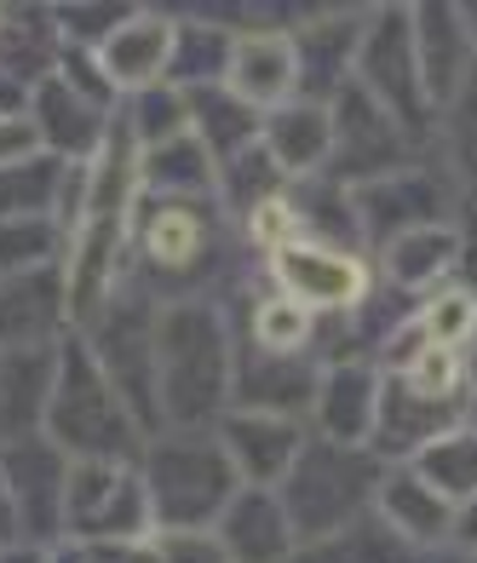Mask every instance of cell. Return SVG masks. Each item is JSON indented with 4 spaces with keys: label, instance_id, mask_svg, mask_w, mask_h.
<instances>
[{
    "label": "cell",
    "instance_id": "cell-4",
    "mask_svg": "<svg viewBox=\"0 0 477 563\" xmlns=\"http://www.w3.org/2000/svg\"><path fill=\"white\" fill-rule=\"evenodd\" d=\"M138 472L149 489L156 529H213L242 489L219 431H156L144 443Z\"/></svg>",
    "mask_w": 477,
    "mask_h": 563
},
{
    "label": "cell",
    "instance_id": "cell-44",
    "mask_svg": "<svg viewBox=\"0 0 477 563\" xmlns=\"http://www.w3.org/2000/svg\"><path fill=\"white\" fill-rule=\"evenodd\" d=\"M466 415H472V426H477V340L466 345Z\"/></svg>",
    "mask_w": 477,
    "mask_h": 563
},
{
    "label": "cell",
    "instance_id": "cell-38",
    "mask_svg": "<svg viewBox=\"0 0 477 563\" xmlns=\"http://www.w3.org/2000/svg\"><path fill=\"white\" fill-rule=\"evenodd\" d=\"M414 328L425 334V345H443V351H466L477 340V299L466 288H437L414 305Z\"/></svg>",
    "mask_w": 477,
    "mask_h": 563
},
{
    "label": "cell",
    "instance_id": "cell-12",
    "mask_svg": "<svg viewBox=\"0 0 477 563\" xmlns=\"http://www.w3.org/2000/svg\"><path fill=\"white\" fill-rule=\"evenodd\" d=\"M329 110H334V162H329L334 185L357 190V185L386 178V173H403V167L425 162V150H420L380 104H374L357 81H351Z\"/></svg>",
    "mask_w": 477,
    "mask_h": 563
},
{
    "label": "cell",
    "instance_id": "cell-43",
    "mask_svg": "<svg viewBox=\"0 0 477 563\" xmlns=\"http://www.w3.org/2000/svg\"><path fill=\"white\" fill-rule=\"evenodd\" d=\"M414 563H477V552H466V547H432V552H414Z\"/></svg>",
    "mask_w": 477,
    "mask_h": 563
},
{
    "label": "cell",
    "instance_id": "cell-6",
    "mask_svg": "<svg viewBox=\"0 0 477 563\" xmlns=\"http://www.w3.org/2000/svg\"><path fill=\"white\" fill-rule=\"evenodd\" d=\"M374 104H380L403 133L432 156V139H437V110L425 98L420 81V58H414V18L409 7H368L363 23V41H357V69H351Z\"/></svg>",
    "mask_w": 477,
    "mask_h": 563
},
{
    "label": "cell",
    "instance_id": "cell-23",
    "mask_svg": "<svg viewBox=\"0 0 477 563\" xmlns=\"http://www.w3.org/2000/svg\"><path fill=\"white\" fill-rule=\"evenodd\" d=\"M374 511H380V523L409 552L455 547V500H443L414 466H386V483H380Z\"/></svg>",
    "mask_w": 477,
    "mask_h": 563
},
{
    "label": "cell",
    "instance_id": "cell-18",
    "mask_svg": "<svg viewBox=\"0 0 477 563\" xmlns=\"http://www.w3.org/2000/svg\"><path fill=\"white\" fill-rule=\"evenodd\" d=\"M213 431H219V443H224V454H231V466L247 489H282V477L293 472L299 449L311 443L306 420L254 415V408H231Z\"/></svg>",
    "mask_w": 477,
    "mask_h": 563
},
{
    "label": "cell",
    "instance_id": "cell-22",
    "mask_svg": "<svg viewBox=\"0 0 477 563\" xmlns=\"http://www.w3.org/2000/svg\"><path fill=\"white\" fill-rule=\"evenodd\" d=\"M167 64H173V12L167 7H138L104 46H98V69L110 75V87L121 98L162 87Z\"/></svg>",
    "mask_w": 477,
    "mask_h": 563
},
{
    "label": "cell",
    "instance_id": "cell-9",
    "mask_svg": "<svg viewBox=\"0 0 477 563\" xmlns=\"http://www.w3.org/2000/svg\"><path fill=\"white\" fill-rule=\"evenodd\" d=\"M265 276L270 288L306 305L317 322L329 317H357L363 305L374 299V260L357 247H340V242H317V236H293L282 247L265 253Z\"/></svg>",
    "mask_w": 477,
    "mask_h": 563
},
{
    "label": "cell",
    "instance_id": "cell-33",
    "mask_svg": "<svg viewBox=\"0 0 477 563\" xmlns=\"http://www.w3.org/2000/svg\"><path fill=\"white\" fill-rule=\"evenodd\" d=\"M288 563H414V552L397 541L380 523V511L363 523H351L340 534H322V541H299V552Z\"/></svg>",
    "mask_w": 477,
    "mask_h": 563
},
{
    "label": "cell",
    "instance_id": "cell-34",
    "mask_svg": "<svg viewBox=\"0 0 477 563\" xmlns=\"http://www.w3.org/2000/svg\"><path fill=\"white\" fill-rule=\"evenodd\" d=\"M69 260V224L64 219H0V282L53 271Z\"/></svg>",
    "mask_w": 477,
    "mask_h": 563
},
{
    "label": "cell",
    "instance_id": "cell-42",
    "mask_svg": "<svg viewBox=\"0 0 477 563\" xmlns=\"http://www.w3.org/2000/svg\"><path fill=\"white\" fill-rule=\"evenodd\" d=\"M455 547H466V552H477V500H466V506H455Z\"/></svg>",
    "mask_w": 477,
    "mask_h": 563
},
{
    "label": "cell",
    "instance_id": "cell-41",
    "mask_svg": "<svg viewBox=\"0 0 477 563\" xmlns=\"http://www.w3.org/2000/svg\"><path fill=\"white\" fill-rule=\"evenodd\" d=\"M455 288L477 299V213L461 219V265H455Z\"/></svg>",
    "mask_w": 477,
    "mask_h": 563
},
{
    "label": "cell",
    "instance_id": "cell-2",
    "mask_svg": "<svg viewBox=\"0 0 477 563\" xmlns=\"http://www.w3.org/2000/svg\"><path fill=\"white\" fill-rule=\"evenodd\" d=\"M162 431H213L236 397V334L208 299H173L156 317Z\"/></svg>",
    "mask_w": 477,
    "mask_h": 563
},
{
    "label": "cell",
    "instance_id": "cell-32",
    "mask_svg": "<svg viewBox=\"0 0 477 563\" xmlns=\"http://www.w3.org/2000/svg\"><path fill=\"white\" fill-rule=\"evenodd\" d=\"M247 345L270 351V356H311L317 317L306 311V305L282 299L276 288H265V294H254V305H247Z\"/></svg>",
    "mask_w": 477,
    "mask_h": 563
},
{
    "label": "cell",
    "instance_id": "cell-26",
    "mask_svg": "<svg viewBox=\"0 0 477 563\" xmlns=\"http://www.w3.org/2000/svg\"><path fill=\"white\" fill-rule=\"evenodd\" d=\"M259 144H265V156L288 173V185H299V178H322L329 162H334V110L311 104V98H293V104L265 115Z\"/></svg>",
    "mask_w": 477,
    "mask_h": 563
},
{
    "label": "cell",
    "instance_id": "cell-11",
    "mask_svg": "<svg viewBox=\"0 0 477 563\" xmlns=\"http://www.w3.org/2000/svg\"><path fill=\"white\" fill-rule=\"evenodd\" d=\"M69 466H75V460L46 438V431L0 443V477H7V506H12L18 547H41V552L64 547Z\"/></svg>",
    "mask_w": 477,
    "mask_h": 563
},
{
    "label": "cell",
    "instance_id": "cell-10",
    "mask_svg": "<svg viewBox=\"0 0 477 563\" xmlns=\"http://www.w3.org/2000/svg\"><path fill=\"white\" fill-rule=\"evenodd\" d=\"M351 208H357L363 253H380L386 242L409 236V230H425V224H461L466 219L461 190L448 185L443 167H432V156L403 167V173L374 178V185H357L351 190Z\"/></svg>",
    "mask_w": 477,
    "mask_h": 563
},
{
    "label": "cell",
    "instance_id": "cell-29",
    "mask_svg": "<svg viewBox=\"0 0 477 563\" xmlns=\"http://www.w3.org/2000/svg\"><path fill=\"white\" fill-rule=\"evenodd\" d=\"M185 98H190V133L202 139V150L213 156V167L236 162L242 150L259 144L265 115L247 110L231 87H202V92H185Z\"/></svg>",
    "mask_w": 477,
    "mask_h": 563
},
{
    "label": "cell",
    "instance_id": "cell-15",
    "mask_svg": "<svg viewBox=\"0 0 477 563\" xmlns=\"http://www.w3.org/2000/svg\"><path fill=\"white\" fill-rule=\"evenodd\" d=\"M409 18H414V58L425 98L443 115L477 75V35L466 23V7H448V0H420V7H409Z\"/></svg>",
    "mask_w": 477,
    "mask_h": 563
},
{
    "label": "cell",
    "instance_id": "cell-40",
    "mask_svg": "<svg viewBox=\"0 0 477 563\" xmlns=\"http://www.w3.org/2000/svg\"><path fill=\"white\" fill-rule=\"evenodd\" d=\"M30 156H41V139H35L30 115H23V110H0V167H18Z\"/></svg>",
    "mask_w": 477,
    "mask_h": 563
},
{
    "label": "cell",
    "instance_id": "cell-37",
    "mask_svg": "<svg viewBox=\"0 0 477 563\" xmlns=\"http://www.w3.org/2000/svg\"><path fill=\"white\" fill-rule=\"evenodd\" d=\"M98 563H231L219 552L213 541V529H156V534H144V541L133 547H92Z\"/></svg>",
    "mask_w": 477,
    "mask_h": 563
},
{
    "label": "cell",
    "instance_id": "cell-39",
    "mask_svg": "<svg viewBox=\"0 0 477 563\" xmlns=\"http://www.w3.org/2000/svg\"><path fill=\"white\" fill-rule=\"evenodd\" d=\"M133 12L138 7H110V0H64V7H53V30L75 53H98Z\"/></svg>",
    "mask_w": 477,
    "mask_h": 563
},
{
    "label": "cell",
    "instance_id": "cell-1",
    "mask_svg": "<svg viewBox=\"0 0 477 563\" xmlns=\"http://www.w3.org/2000/svg\"><path fill=\"white\" fill-rule=\"evenodd\" d=\"M231 219L213 196L179 201V196H138L133 208V236H127V265L121 282L144 288L149 299H208L224 311V294L236 288L231 276Z\"/></svg>",
    "mask_w": 477,
    "mask_h": 563
},
{
    "label": "cell",
    "instance_id": "cell-24",
    "mask_svg": "<svg viewBox=\"0 0 477 563\" xmlns=\"http://www.w3.org/2000/svg\"><path fill=\"white\" fill-rule=\"evenodd\" d=\"M455 265H461V224H425V230H409V236H397L374 253V276L409 299L448 288Z\"/></svg>",
    "mask_w": 477,
    "mask_h": 563
},
{
    "label": "cell",
    "instance_id": "cell-20",
    "mask_svg": "<svg viewBox=\"0 0 477 563\" xmlns=\"http://www.w3.org/2000/svg\"><path fill=\"white\" fill-rule=\"evenodd\" d=\"M322 363L317 356H270L254 345H236V397L231 408H254V415H282L311 426Z\"/></svg>",
    "mask_w": 477,
    "mask_h": 563
},
{
    "label": "cell",
    "instance_id": "cell-3",
    "mask_svg": "<svg viewBox=\"0 0 477 563\" xmlns=\"http://www.w3.org/2000/svg\"><path fill=\"white\" fill-rule=\"evenodd\" d=\"M46 438L69 460H144L149 431L133 420L127 397L110 386L81 334L58 345V379L53 402H46Z\"/></svg>",
    "mask_w": 477,
    "mask_h": 563
},
{
    "label": "cell",
    "instance_id": "cell-17",
    "mask_svg": "<svg viewBox=\"0 0 477 563\" xmlns=\"http://www.w3.org/2000/svg\"><path fill=\"white\" fill-rule=\"evenodd\" d=\"M380 391L386 374L368 356L351 363H329L317 379V402H311V438L351 443V449H374V426H380Z\"/></svg>",
    "mask_w": 477,
    "mask_h": 563
},
{
    "label": "cell",
    "instance_id": "cell-13",
    "mask_svg": "<svg viewBox=\"0 0 477 563\" xmlns=\"http://www.w3.org/2000/svg\"><path fill=\"white\" fill-rule=\"evenodd\" d=\"M23 115H30L41 150H46L53 162H64V167H92L98 156H104L110 133H115V110L92 104L87 92H75L58 69L46 75V81L30 87V104H23Z\"/></svg>",
    "mask_w": 477,
    "mask_h": 563
},
{
    "label": "cell",
    "instance_id": "cell-35",
    "mask_svg": "<svg viewBox=\"0 0 477 563\" xmlns=\"http://www.w3.org/2000/svg\"><path fill=\"white\" fill-rule=\"evenodd\" d=\"M121 126H127V139L133 150L144 156V150H162L173 139H185L190 133V98L179 87H149V92H133V98H121Z\"/></svg>",
    "mask_w": 477,
    "mask_h": 563
},
{
    "label": "cell",
    "instance_id": "cell-25",
    "mask_svg": "<svg viewBox=\"0 0 477 563\" xmlns=\"http://www.w3.org/2000/svg\"><path fill=\"white\" fill-rule=\"evenodd\" d=\"M224 18H231V12H219V7L173 12L167 87H179V92L224 87V75H231V53H236V23H224Z\"/></svg>",
    "mask_w": 477,
    "mask_h": 563
},
{
    "label": "cell",
    "instance_id": "cell-16",
    "mask_svg": "<svg viewBox=\"0 0 477 563\" xmlns=\"http://www.w3.org/2000/svg\"><path fill=\"white\" fill-rule=\"evenodd\" d=\"M75 334L64 265L0 282V351H58Z\"/></svg>",
    "mask_w": 477,
    "mask_h": 563
},
{
    "label": "cell",
    "instance_id": "cell-47",
    "mask_svg": "<svg viewBox=\"0 0 477 563\" xmlns=\"http://www.w3.org/2000/svg\"><path fill=\"white\" fill-rule=\"evenodd\" d=\"M466 23H472V35H477V0H472V7H466Z\"/></svg>",
    "mask_w": 477,
    "mask_h": 563
},
{
    "label": "cell",
    "instance_id": "cell-45",
    "mask_svg": "<svg viewBox=\"0 0 477 563\" xmlns=\"http://www.w3.org/2000/svg\"><path fill=\"white\" fill-rule=\"evenodd\" d=\"M0 563H53V552H41V547H0Z\"/></svg>",
    "mask_w": 477,
    "mask_h": 563
},
{
    "label": "cell",
    "instance_id": "cell-8",
    "mask_svg": "<svg viewBox=\"0 0 477 563\" xmlns=\"http://www.w3.org/2000/svg\"><path fill=\"white\" fill-rule=\"evenodd\" d=\"M156 317L162 299H149L144 288L121 282L115 299L104 305V317L87 328V351L98 356V368L110 374V386L127 397L133 420L156 438L162 431V397H156Z\"/></svg>",
    "mask_w": 477,
    "mask_h": 563
},
{
    "label": "cell",
    "instance_id": "cell-27",
    "mask_svg": "<svg viewBox=\"0 0 477 563\" xmlns=\"http://www.w3.org/2000/svg\"><path fill=\"white\" fill-rule=\"evenodd\" d=\"M58 351H0V443L46 431Z\"/></svg>",
    "mask_w": 477,
    "mask_h": 563
},
{
    "label": "cell",
    "instance_id": "cell-30",
    "mask_svg": "<svg viewBox=\"0 0 477 563\" xmlns=\"http://www.w3.org/2000/svg\"><path fill=\"white\" fill-rule=\"evenodd\" d=\"M437 167L448 173V185L461 190L466 201V213L477 208V75H472V87L437 115Z\"/></svg>",
    "mask_w": 477,
    "mask_h": 563
},
{
    "label": "cell",
    "instance_id": "cell-19",
    "mask_svg": "<svg viewBox=\"0 0 477 563\" xmlns=\"http://www.w3.org/2000/svg\"><path fill=\"white\" fill-rule=\"evenodd\" d=\"M224 87H231L247 110H259V115L293 104V98H299V58H293V30H288V23L242 30Z\"/></svg>",
    "mask_w": 477,
    "mask_h": 563
},
{
    "label": "cell",
    "instance_id": "cell-31",
    "mask_svg": "<svg viewBox=\"0 0 477 563\" xmlns=\"http://www.w3.org/2000/svg\"><path fill=\"white\" fill-rule=\"evenodd\" d=\"M276 196H288V173L265 156V144L242 150L236 162L219 167V208L231 224H247L259 208H270Z\"/></svg>",
    "mask_w": 477,
    "mask_h": 563
},
{
    "label": "cell",
    "instance_id": "cell-46",
    "mask_svg": "<svg viewBox=\"0 0 477 563\" xmlns=\"http://www.w3.org/2000/svg\"><path fill=\"white\" fill-rule=\"evenodd\" d=\"M0 547H18V529H12V506H7V477H0Z\"/></svg>",
    "mask_w": 477,
    "mask_h": 563
},
{
    "label": "cell",
    "instance_id": "cell-14",
    "mask_svg": "<svg viewBox=\"0 0 477 563\" xmlns=\"http://www.w3.org/2000/svg\"><path fill=\"white\" fill-rule=\"evenodd\" d=\"M368 7H322L293 18V58H299V98L334 104L351 87L357 69V41H363Z\"/></svg>",
    "mask_w": 477,
    "mask_h": 563
},
{
    "label": "cell",
    "instance_id": "cell-5",
    "mask_svg": "<svg viewBox=\"0 0 477 563\" xmlns=\"http://www.w3.org/2000/svg\"><path fill=\"white\" fill-rule=\"evenodd\" d=\"M380 483H386V460L374 449L311 438L306 449H299L293 472L282 477V489H276V495H282L299 541H322V534H340L351 523L374 518Z\"/></svg>",
    "mask_w": 477,
    "mask_h": 563
},
{
    "label": "cell",
    "instance_id": "cell-7",
    "mask_svg": "<svg viewBox=\"0 0 477 563\" xmlns=\"http://www.w3.org/2000/svg\"><path fill=\"white\" fill-rule=\"evenodd\" d=\"M156 534L138 460H75L64 500V547H133Z\"/></svg>",
    "mask_w": 477,
    "mask_h": 563
},
{
    "label": "cell",
    "instance_id": "cell-21",
    "mask_svg": "<svg viewBox=\"0 0 477 563\" xmlns=\"http://www.w3.org/2000/svg\"><path fill=\"white\" fill-rule=\"evenodd\" d=\"M213 541L231 563H288L299 552V529L276 489H247L242 483L236 500L224 506V518L213 523Z\"/></svg>",
    "mask_w": 477,
    "mask_h": 563
},
{
    "label": "cell",
    "instance_id": "cell-28",
    "mask_svg": "<svg viewBox=\"0 0 477 563\" xmlns=\"http://www.w3.org/2000/svg\"><path fill=\"white\" fill-rule=\"evenodd\" d=\"M138 196H179V201H219V167L202 150V139L185 133L162 150H144L138 156Z\"/></svg>",
    "mask_w": 477,
    "mask_h": 563
},
{
    "label": "cell",
    "instance_id": "cell-36",
    "mask_svg": "<svg viewBox=\"0 0 477 563\" xmlns=\"http://www.w3.org/2000/svg\"><path fill=\"white\" fill-rule=\"evenodd\" d=\"M414 472L432 483L443 500H455V506L477 500V426H461V431H448V438H437L414 460Z\"/></svg>",
    "mask_w": 477,
    "mask_h": 563
}]
</instances>
